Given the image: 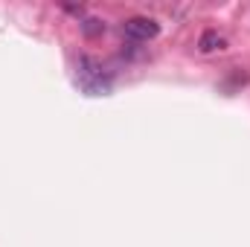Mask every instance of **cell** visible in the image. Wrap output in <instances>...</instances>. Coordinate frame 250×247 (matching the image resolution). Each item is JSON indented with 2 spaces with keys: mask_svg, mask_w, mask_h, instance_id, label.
I'll use <instances>...</instances> for the list:
<instances>
[{
  "mask_svg": "<svg viewBox=\"0 0 250 247\" xmlns=\"http://www.w3.org/2000/svg\"><path fill=\"white\" fill-rule=\"evenodd\" d=\"M79 84L87 90V93H93V96H102V93H108V79L102 76V64L96 62V59H90V56H82L79 59Z\"/></svg>",
  "mask_w": 250,
  "mask_h": 247,
  "instance_id": "cell-1",
  "label": "cell"
},
{
  "mask_svg": "<svg viewBox=\"0 0 250 247\" xmlns=\"http://www.w3.org/2000/svg\"><path fill=\"white\" fill-rule=\"evenodd\" d=\"M82 32H84L87 38H96V35L105 32V23H102L99 18H84V21H82Z\"/></svg>",
  "mask_w": 250,
  "mask_h": 247,
  "instance_id": "cell-4",
  "label": "cell"
},
{
  "mask_svg": "<svg viewBox=\"0 0 250 247\" xmlns=\"http://www.w3.org/2000/svg\"><path fill=\"white\" fill-rule=\"evenodd\" d=\"M123 35L131 41V44L154 41V38L160 35V23H157L154 18H143V15H137V18H128V21L123 23Z\"/></svg>",
  "mask_w": 250,
  "mask_h": 247,
  "instance_id": "cell-2",
  "label": "cell"
},
{
  "mask_svg": "<svg viewBox=\"0 0 250 247\" xmlns=\"http://www.w3.org/2000/svg\"><path fill=\"white\" fill-rule=\"evenodd\" d=\"M198 50H201V53L227 50V38H224V35H218L215 29H207V32H201V38H198Z\"/></svg>",
  "mask_w": 250,
  "mask_h": 247,
  "instance_id": "cell-3",
  "label": "cell"
}]
</instances>
